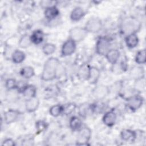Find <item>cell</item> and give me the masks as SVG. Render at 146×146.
<instances>
[{
    "instance_id": "1",
    "label": "cell",
    "mask_w": 146,
    "mask_h": 146,
    "mask_svg": "<svg viewBox=\"0 0 146 146\" xmlns=\"http://www.w3.org/2000/svg\"><path fill=\"white\" fill-rule=\"evenodd\" d=\"M59 66V60L54 57L48 58L44 63L41 79L44 81H50L56 78Z\"/></svg>"
},
{
    "instance_id": "2",
    "label": "cell",
    "mask_w": 146,
    "mask_h": 146,
    "mask_svg": "<svg viewBox=\"0 0 146 146\" xmlns=\"http://www.w3.org/2000/svg\"><path fill=\"white\" fill-rule=\"evenodd\" d=\"M140 22L133 17H128L125 18L121 23L120 30L122 34L126 36L136 34L141 28Z\"/></svg>"
},
{
    "instance_id": "3",
    "label": "cell",
    "mask_w": 146,
    "mask_h": 146,
    "mask_svg": "<svg viewBox=\"0 0 146 146\" xmlns=\"http://www.w3.org/2000/svg\"><path fill=\"white\" fill-rule=\"evenodd\" d=\"M111 42L108 38L104 36L100 37L96 43V52L100 55H106L110 50Z\"/></svg>"
},
{
    "instance_id": "4",
    "label": "cell",
    "mask_w": 146,
    "mask_h": 146,
    "mask_svg": "<svg viewBox=\"0 0 146 146\" xmlns=\"http://www.w3.org/2000/svg\"><path fill=\"white\" fill-rule=\"evenodd\" d=\"M76 139V144L79 145H88L91 137V131L87 127H82L79 131Z\"/></svg>"
},
{
    "instance_id": "5",
    "label": "cell",
    "mask_w": 146,
    "mask_h": 146,
    "mask_svg": "<svg viewBox=\"0 0 146 146\" xmlns=\"http://www.w3.org/2000/svg\"><path fill=\"white\" fill-rule=\"evenodd\" d=\"M87 33L84 27H75L69 31V39L75 42H80L87 36Z\"/></svg>"
},
{
    "instance_id": "6",
    "label": "cell",
    "mask_w": 146,
    "mask_h": 146,
    "mask_svg": "<svg viewBox=\"0 0 146 146\" xmlns=\"http://www.w3.org/2000/svg\"><path fill=\"white\" fill-rule=\"evenodd\" d=\"M102 27V21L98 18H91L85 25V29L88 33H98Z\"/></svg>"
},
{
    "instance_id": "7",
    "label": "cell",
    "mask_w": 146,
    "mask_h": 146,
    "mask_svg": "<svg viewBox=\"0 0 146 146\" xmlns=\"http://www.w3.org/2000/svg\"><path fill=\"white\" fill-rule=\"evenodd\" d=\"M143 98L138 95L130 96L127 99V106L132 111H135L139 109L143 105Z\"/></svg>"
},
{
    "instance_id": "8",
    "label": "cell",
    "mask_w": 146,
    "mask_h": 146,
    "mask_svg": "<svg viewBox=\"0 0 146 146\" xmlns=\"http://www.w3.org/2000/svg\"><path fill=\"white\" fill-rule=\"evenodd\" d=\"M76 42L68 39L62 45L61 55L62 56H68L72 54L76 50Z\"/></svg>"
},
{
    "instance_id": "9",
    "label": "cell",
    "mask_w": 146,
    "mask_h": 146,
    "mask_svg": "<svg viewBox=\"0 0 146 146\" xmlns=\"http://www.w3.org/2000/svg\"><path fill=\"white\" fill-rule=\"evenodd\" d=\"M109 88L104 85H100L96 87L93 90V95L95 99L101 100L105 98L109 94Z\"/></svg>"
},
{
    "instance_id": "10",
    "label": "cell",
    "mask_w": 146,
    "mask_h": 146,
    "mask_svg": "<svg viewBox=\"0 0 146 146\" xmlns=\"http://www.w3.org/2000/svg\"><path fill=\"white\" fill-rule=\"evenodd\" d=\"M91 67L88 64H83L78 70L77 76L82 80H88L90 73Z\"/></svg>"
},
{
    "instance_id": "11",
    "label": "cell",
    "mask_w": 146,
    "mask_h": 146,
    "mask_svg": "<svg viewBox=\"0 0 146 146\" xmlns=\"http://www.w3.org/2000/svg\"><path fill=\"white\" fill-rule=\"evenodd\" d=\"M39 105V100L36 97H33L26 100L25 103V108L27 112H33L35 111Z\"/></svg>"
},
{
    "instance_id": "12",
    "label": "cell",
    "mask_w": 146,
    "mask_h": 146,
    "mask_svg": "<svg viewBox=\"0 0 146 146\" xmlns=\"http://www.w3.org/2000/svg\"><path fill=\"white\" fill-rule=\"evenodd\" d=\"M19 111L15 110H9L4 114V120L6 124H10L15 121L20 115Z\"/></svg>"
},
{
    "instance_id": "13",
    "label": "cell",
    "mask_w": 146,
    "mask_h": 146,
    "mask_svg": "<svg viewBox=\"0 0 146 146\" xmlns=\"http://www.w3.org/2000/svg\"><path fill=\"white\" fill-rule=\"evenodd\" d=\"M116 120V115L113 111H110L105 113L103 117V122L108 127L113 126Z\"/></svg>"
},
{
    "instance_id": "14",
    "label": "cell",
    "mask_w": 146,
    "mask_h": 146,
    "mask_svg": "<svg viewBox=\"0 0 146 146\" xmlns=\"http://www.w3.org/2000/svg\"><path fill=\"white\" fill-rule=\"evenodd\" d=\"M44 14L45 18L47 20L51 21L58 16L59 11L55 5H53L46 8Z\"/></svg>"
},
{
    "instance_id": "15",
    "label": "cell",
    "mask_w": 146,
    "mask_h": 146,
    "mask_svg": "<svg viewBox=\"0 0 146 146\" xmlns=\"http://www.w3.org/2000/svg\"><path fill=\"white\" fill-rule=\"evenodd\" d=\"M120 136L122 140L124 141L133 142L136 138V133L132 130L124 129L121 131L120 133Z\"/></svg>"
},
{
    "instance_id": "16",
    "label": "cell",
    "mask_w": 146,
    "mask_h": 146,
    "mask_svg": "<svg viewBox=\"0 0 146 146\" xmlns=\"http://www.w3.org/2000/svg\"><path fill=\"white\" fill-rule=\"evenodd\" d=\"M130 75L136 80L142 79L144 77V70L142 67L134 66L130 71Z\"/></svg>"
},
{
    "instance_id": "17",
    "label": "cell",
    "mask_w": 146,
    "mask_h": 146,
    "mask_svg": "<svg viewBox=\"0 0 146 146\" xmlns=\"http://www.w3.org/2000/svg\"><path fill=\"white\" fill-rule=\"evenodd\" d=\"M105 56L108 62L113 64L117 62L120 57V52L116 49H110Z\"/></svg>"
},
{
    "instance_id": "18",
    "label": "cell",
    "mask_w": 146,
    "mask_h": 146,
    "mask_svg": "<svg viewBox=\"0 0 146 146\" xmlns=\"http://www.w3.org/2000/svg\"><path fill=\"white\" fill-rule=\"evenodd\" d=\"M32 43L35 44H39L41 43L44 39V34L40 30H36L33 32L30 35Z\"/></svg>"
},
{
    "instance_id": "19",
    "label": "cell",
    "mask_w": 146,
    "mask_h": 146,
    "mask_svg": "<svg viewBox=\"0 0 146 146\" xmlns=\"http://www.w3.org/2000/svg\"><path fill=\"white\" fill-rule=\"evenodd\" d=\"M100 76V70L96 67H91L90 73L89 78L88 79V81L90 84H95L98 81Z\"/></svg>"
},
{
    "instance_id": "20",
    "label": "cell",
    "mask_w": 146,
    "mask_h": 146,
    "mask_svg": "<svg viewBox=\"0 0 146 146\" xmlns=\"http://www.w3.org/2000/svg\"><path fill=\"white\" fill-rule=\"evenodd\" d=\"M125 41L128 47L133 48L137 46L139 43V38L136 34H132L126 36Z\"/></svg>"
},
{
    "instance_id": "21",
    "label": "cell",
    "mask_w": 146,
    "mask_h": 146,
    "mask_svg": "<svg viewBox=\"0 0 146 146\" xmlns=\"http://www.w3.org/2000/svg\"><path fill=\"white\" fill-rule=\"evenodd\" d=\"M84 15V11L80 7L74 8L71 13L70 18L73 21H78L81 19Z\"/></svg>"
},
{
    "instance_id": "22",
    "label": "cell",
    "mask_w": 146,
    "mask_h": 146,
    "mask_svg": "<svg viewBox=\"0 0 146 146\" xmlns=\"http://www.w3.org/2000/svg\"><path fill=\"white\" fill-rule=\"evenodd\" d=\"M22 93L27 99L36 96V88L33 85H27L23 90Z\"/></svg>"
},
{
    "instance_id": "23",
    "label": "cell",
    "mask_w": 146,
    "mask_h": 146,
    "mask_svg": "<svg viewBox=\"0 0 146 146\" xmlns=\"http://www.w3.org/2000/svg\"><path fill=\"white\" fill-rule=\"evenodd\" d=\"M25 53L21 50H15L13 52L11 55V59L14 63L19 64L23 62L25 59Z\"/></svg>"
},
{
    "instance_id": "24",
    "label": "cell",
    "mask_w": 146,
    "mask_h": 146,
    "mask_svg": "<svg viewBox=\"0 0 146 146\" xmlns=\"http://www.w3.org/2000/svg\"><path fill=\"white\" fill-rule=\"evenodd\" d=\"M69 125L72 130L79 131L82 127V121L79 117L73 116L70 120Z\"/></svg>"
},
{
    "instance_id": "25",
    "label": "cell",
    "mask_w": 146,
    "mask_h": 146,
    "mask_svg": "<svg viewBox=\"0 0 146 146\" xmlns=\"http://www.w3.org/2000/svg\"><path fill=\"white\" fill-rule=\"evenodd\" d=\"M20 74L25 79H30L34 75V70L30 66H26L21 70Z\"/></svg>"
},
{
    "instance_id": "26",
    "label": "cell",
    "mask_w": 146,
    "mask_h": 146,
    "mask_svg": "<svg viewBox=\"0 0 146 146\" xmlns=\"http://www.w3.org/2000/svg\"><path fill=\"white\" fill-rule=\"evenodd\" d=\"M32 43L31 40L30 36L28 35H23L18 42V45L21 48H26L29 47Z\"/></svg>"
},
{
    "instance_id": "27",
    "label": "cell",
    "mask_w": 146,
    "mask_h": 146,
    "mask_svg": "<svg viewBox=\"0 0 146 146\" xmlns=\"http://www.w3.org/2000/svg\"><path fill=\"white\" fill-rule=\"evenodd\" d=\"M63 106L56 104L52 106L49 110L50 114L54 116V117H57L59 116L62 113H63Z\"/></svg>"
},
{
    "instance_id": "28",
    "label": "cell",
    "mask_w": 146,
    "mask_h": 146,
    "mask_svg": "<svg viewBox=\"0 0 146 146\" xmlns=\"http://www.w3.org/2000/svg\"><path fill=\"white\" fill-rule=\"evenodd\" d=\"M90 111H92L91 105H90L88 104H81L79 108V113L80 116L83 117H85L87 116Z\"/></svg>"
},
{
    "instance_id": "29",
    "label": "cell",
    "mask_w": 146,
    "mask_h": 146,
    "mask_svg": "<svg viewBox=\"0 0 146 146\" xmlns=\"http://www.w3.org/2000/svg\"><path fill=\"white\" fill-rule=\"evenodd\" d=\"M55 45L50 43H47L45 44L42 47V51L43 53L46 55L52 54L55 51Z\"/></svg>"
},
{
    "instance_id": "30",
    "label": "cell",
    "mask_w": 146,
    "mask_h": 146,
    "mask_svg": "<svg viewBox=\"0 0 146 146\" xmlns=\"http://www.w3.org/2000/svg\"><path fill=\"white\" fill-rule=\"evenodd\" d=\"M135 62L137 64H144L145 63V50L143 49L139 51L135 56Z\"/></svg>"
},
{
    "instance_id": "31",
    "label": "cell",
    "mask_w": 146,
    "mask_h": 146,
    "mask_svg": "<svg viewBox=\"0 0 146 146\" xmlns=\"http://www.w3.org/2000/svg\"><path fill=\"white\" fill-rule=\"evenodd\" d=\"M48 127L47 123L43 120H38L36 122L35 127L36 131L39 133L44 131Z\"/></svg>"
},
{
    "instance_id": "32",
    "label": "cell",
    "mask_w": 146,
    "mask_h": 146,
    "mask_svg": "<svg viewBox=\"0 0 146 146\" xmlns=\"http://www.w3.org/2000/svg\"><path fill=\"white\" fill-rule=\"evenodd\" d=\"M17 83L15 79L10 78L6 80L5 82V86L6 88L9 90H13L16 89Z\"/></svg>"
},
{
    "instance_id": "33",
    "label": "cell",
    "mask_w": 146,
    "mask_h": 146,
    "mask_svg": "<svg viewBox=\"0 0 146 146\" xmlns=\"http://www.w3.org/2000/svg\"><path fill=\"white\" fill-rule=\"evenodd\" d=\"M76 106L73 103H70L67 104L66 107H63V112L65 114L67 115L71 113L75 108Z\"/></svg>"
},
{
    "instance_id": "34",
    "label": "cell",
    "mask_w": 146,
    "mask_h": 146,
    "mask_svg": "<svg viewBox=\"0 0 146 146\" xmlns=\"http://www.w3.org/2000/svg\"><path fill=\"white\" fill-rule=\"evenodd\" d=\"M2 145H6V146H13V145H15V144L14 141L11 139H6L3 141Z\"/></svg>"
}]
</instances>
